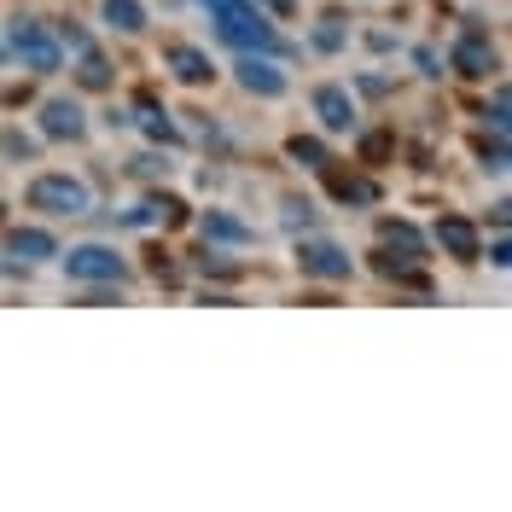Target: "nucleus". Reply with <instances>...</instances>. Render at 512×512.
Listing matches in <instances>:
<instances>
[{"label":"nucleus","mask_w":512,"mask_h":512,"mask_svg":"<svg viewBox=\"0 0 512 512\" xmlns=\"http://www.w3.org/2000/svg\"><path fill=\"white\" fill-rule=\"evenodd\" d=\"M41 134H47V140H82V134H88L82 105H76V99H47V105H41Z\"/></svg>","instance_id":"nucleus-9"},{"label":"nucleus","mask_w":512,"mask_h":512,"mask_svg":"<svg viewBox=\"0 0 512 512\" xmlns=\"http://www.w3.org/2000/svg\"><path fill=\"white\" fill-rule=\"evenodd\" d=\"M24 204L41 210V216H88L94 210V192L82 187L76 175H35L30 192H24Z\"/></svg>","instance_id":"nucleus-2"},{"label":"nucleus","mask_w":512,"mask_h":512,"mask_svg":"<svg viewBox=\"0 0 512 512\" xmlns=\"http://www.w3.org/2000/svg\"><path fill=\"white\" fill-rule=\"evenodd\" d=\"M233 82H239L245 94H262V99H280V94H286V70L268 59V53H245V59L233 64Z\"/></svg>","instance_id":"nucleus-6"},{"label":"nucleus","mask_w":512,"mask_h":512,"mask_svg":"<svg viewBox=\"0 0 512 512\" xmlns=\"http://www.w3.org/2000/svg\"><path fill=\"white\" fill-rule=\"evenodd\" d=\"M448 64H454L460 76H472V82H483V76H495V70H501L495 47H489L483 35H460V41H454V53H448Z\"/></svg>","instance_id":"nucleus-7"},{"label":"nucleus","mask_w":512,"mask_h":512,"mask_svg":"<svg viewBox=\"0 0 512 512\" xmlns=\"http://www.w3.org/2000/svg\"><path fill=\"white\" fill-rule=\"evenodd\" d=\"M6 256H18V262H47V256H59V239H53L47 227H12V233H6Z\"/></svg>","instance_id":"nucleus-11"},{"label":"nucleus","mask_w":512,"mask_h":512,"mask_svg":"<svg viewBox=\"0 0 512 512\" xmlns=\"http://www.w3.org/2000/svg\"><path fill=\"white\" fill-rule=\"evenodd\" d=\"M0 59H6V35H0Z\"/></svg>","instance_id":"nucleus-24"},{"label":"nucleus","mask_w":512,"mask_h":512,"mask_svg":"<svg viewBox=\"0 0 512 512\" xmlns=\"http://www.w3.org/2000/svg\"><path fill=\"white\" fill-rule=\"evenodd\" d=\"M437 245H443L454 262H478V256H483L478 227L466 222V216H443V222H437Z\"/></svg>","instance_id":"nucleus-10"},{"label":"nucleus","mask_w":512,"mask_h":512,"mask_svg":"<svg viewBox=\"0 0 512 512\" xmlns=\"http://www.w3.org/2000/svg\"><path fill=\"white\" fill-rule=\"evenodd\" d=\"M99 12H105V24H111V30H123V35L146 30V6H140V0H105Z\"/></svg>","instance_id":"nucleus-14"},{"label":"nucleus","mask_w":512,"mask_h":512,"mask_svg":"<svg viewBox=\"0 0 512 512\" xmlns=\"http://www.w3.org/2000/svg\"><path fill=\"white\" fill-rule=\"evenodd\" d=\"M64 274L82 280V286H123L128 262L117 251H105V245H76V251L64 256Z\"/></svg>","instance_id":"nucleus-4"},{"label":"nucleus","mask_w":512,"mask_h":512,"mask_svg":"<svg viewBox=\"0 0 512 512\" xmlns=\"http://www.w3.org/2000/svg\"><path fill=\"white\" fill-rule=\"evenodd\" d=\"M315 47H320V53H338V47H344V18H320Z\"/></svg>","instance_id":"nucleus-19"},{"label":"nucleus","mask_w":512,"mask_h":512,"mask_svg":"<svg viewBox=\"0 0 512 512\" xmlns=\"http://www.w3.org/2000/svg\"><path fill=\"white\" fill-rule=\"evenodd\" d=\"M6 53H18L24 70H35V76H53V70L64 64L59 35L47 30L41 18H18V24H12V41H6Z\"/></svg>","instance_id":"nucleus-3"},{"label":"nucleus","mask_w":512,"mask_h":512,"mask_svg":"<svg viewBox=\"0 0 512 512\" xmlns=\"http://www.w3.org/2000/svg\"><path fill=\"white\" fill-rule=\"evenodd\" d=\"M489 123H495V134H507V94H495V105H489Z\"/></svg>","instance_id":"nucleus-22"},{"label":"nucleus","mask_w":512,"mask_h":512,"mask_svg":"<svg viewBox=\"0 0 512 512\" xmlns=\"http://www.w3.org/2000/svg\"><path fill=\"white\" fill-rule=\"evenodd\" d=\"M297 268L309 274V280H350L355 262L344 245H332V239H303L297 245Z\"/></svg>","instance_id":"nucleus-5"},{"label":"nucleus","mask_w":512,"mask_h":512,"mask_svg":"<svg viewBox=\"0 0 512 512\" xmlns=\"http://www.w3.org/2000/svg\"><path fill=\"white\" fill-rule=\"evenodd\" d=\"M483 169H507V134H495V140H483Z\"/></svg>","instance_id":"nucleus-20"},{"label":"nucleus","mask_w":512,"mask_h":512,"mask_svg":"<svg viewBox=\"0 0 512 512\" xmlns=\"http://www.w3.org/2000/svg\"><path fill=\"white\" fill-rule=\"evenodd\" d=\"M291 158L309 163V169H326V163H332V158H326V146H320L315 134H291Z\"/></svg>","instance_id":"nucleus-17"},{"label":"nucleus","mask_w":512,"mask_h":512,"mask_svg":"<svg viewBox=\"0 0 512 512\" xmlns=\"http://www.w3.org/2000/svg\"><path fill=\"white\" fill-rule=\"evenodd\" d=\"M379 233H384V245H402L408 256H425V245H419V233L408 222H384Z\"/></svg>","instance_id":"nucleus-18"},{"label":"nucleus","mask_w":512,"mask_h":512,"mask_svg":"<svg viewBox=\"0 0 512 512\" xmlns=\"http://www.w3.org/2000/svg\"><path fill=\"white\" fill-rule=\"evenodd\" d=\"M0 152H6V158H35V140H30V134H18V128H12V134L0 140Z\"/></svg>","instance_id":"nucleus-21"},{"label":"nucleus","mask_w":512,"mask_h":512,"mask_svg":"<svg viewBox=\"0 0 512 512\" xmlns=\"http://www.w3.org/2000/svg\"><path fill=\"white\" fill-rule=\"evenodd\" d=\"M210 6V24L222 41H233L239 53H280V35L274 24L262 18V6L256 0H204Z\"/></svg>","instance_id":"nucleus-1"},{"label":"nucleus","mask_w":512,"mask_h":512,"mask_svg":"<svg viewBox=\"0 0 512 512\" xmlns=\"http://www.w3.org/2000/svg\"><path fill=\"white\" fill-rule=\"evenodd\" d=\"M204 239H216V245H251V227L239 222V216H227V210H204Z\"/></svg>","instance_id":"nucleus-13"},{"label":"nucleus","mask_w":512,"mask_h":512,"mask_svg":"<svg viewBox=\"0 0 512 512\" xmlns=\"http://www.w3.org/2000/svg\"><path fill=\"white\" fill-rule=\"evenodd\" d=\"M262 6H268V12H280V18H291V12H297V0H262Z\"/></svg>","instance_id":"nucleus-23"},{"label":"nucleus","mask_w":512,"mask_h":512,"mask_svg":"<svg viewBox=\"0 0 512 512\" xmlns=\"http://www.w3.org/2000/svg\"><path fill=\"white\" fill-rule=\"evenodd\" d=\"M140 128H146L152 140H163V146H175V140H181V128L169 123V117H163V111L152 105V99H140Z\"/></svg>","instance_id":"nucleus-16"},{"label":"nucleus","mask_w":512,"mask_h":512,"mask_svg":"<svg viewBox=\"0 0 512 512\" xmlns=\"http://www.w3.org/2000/svg\"><path fill=\"white\" fill-rule=\"evenodd\" d=\"M315 117H320V128H332V134H344V128H355V105H350V94L344 88H315Z\"/></svg>","instance_id":"nucleus-12"},{"label":"nucleus","mask_w":512,"mask_h":512,"mask_svg":"<svg viewBox=\"0 0 512 512\" xmlns=\"http://www.w3.org/2000/svg\"><path fill=\"white\" fill-rule=\"evenodd\" d=\"M163 64H169L175 82H187V88H204V82L216 76L210 53H198V47H187V41H169V47H163Z\"/></svg>","instance_id":"nucleus-8"},{"label":"nucleus","mask_w":512,"mask_h":512,"mask_svg":"<svg viewBox=\"0 0 512 512\" xmlns=\"http://www.w3.org/2000/svg\"><path fill=\"white\" fill-rule=\"evenodd\" d=\"M76 59H82V64H76V82H82V88H94V94H99V88H111V64L99 59L94 47H88V53H76Z\"/></svg>","instance_id":"nucleus-15"}]
</instances>
